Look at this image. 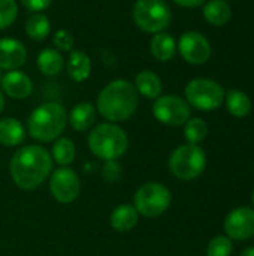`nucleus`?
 Listing matches in <instances>:
<instances>
[{"label":"nucleus","instance_id":"1","mask_svg":"<svg viewBox=\"0 0 254 256\" xmlns=\"http://www.w3.org/2000/svg\"><path fill=\"white\" fill-rule=\"evenodd\" d=\"M52 170V158L42 146H25L18 148L9 164L13 183L22 190L37 189Z\"/></svg>","mask_w":254,"mask_h":256},{"label":"nucleus","instance_id":"2","mask_svg":"<svg viewBox=\"0 0 254 256\" xmlns=\"http://www.w3.org/2000/svg\"><path fill=\"white\" fill-rule=\"evenodd\" d=\"M139 105V94L129 80L108 82L97 96V112L109 123L129 120Z\"/></svg>","mask_w":254,"mask_h":256},{"label":"nucleus","instance_id":"3","mask_svg":"<svg viewBox=\"0 0 254 256\" xmlns=\"http://www.w3.org/2000/svg\"><path fill=\"white\" fill-rule=\"evenodd\" d=\"M67 124V112L58 102H45L34 108L27 118L28 135L40 142L60 138Z\"/></svg>","mask_w":254,"mask_h":256},{"label":"nucleus","instance_id":"4","mask_svg":"<svg viewBox=\"0 0 254 256\" xmlns=\"http://www.w3.org/2000/svg\"><path fill=\"white\" fill-rule=\"evenodd\" d=\"M129 147V136L126 130L115 123H100L94 126L88 135L90 152L106 162L121 158Z\"/></svg>","mask_w":254,"mask_h":256},{"label":"nucleus","instance_id":"5","mask_svg":"<svg viewBox=\"0 0 254 256\" xmlns=\"http://www.w3.org/2000/svg\"><path fill=\"white\" fill-rule=\"evenodd\" d=\"M168 165L177 178L190 182L202 176L205 171L207 154L204 148L196 144H183L171 153Z\"/></svg>","mask_w":254,"mask_h":256},{"label":"nucleus","instance_id":"6","mask_svg":"<svg viewBox=\"0 0 254 256\" xmlns=\"http://www.w3.org/2000/svg\"><path fill=\"white\" fill-rule=\"evenodd\" d=\"M133 22L145 33H160L169 27L172 12L165 0H136L132 9Z\"/></svg>","mask_w":254,"mask_h":256},{"label":"nucleus","instance_id":"7","mask_svg":"<svg viewBox=\"0 0 254 256\" xmlns=\"http://www.w3.org/2000/svg\"><path fill=\"white\" fill-rule=\"evenodd\" d=\"M171 202V190L159 182H148L142 184L133 196V207L139 216L148 219L162 216L169 208Z\"/></svg>","mask_w":254,"mask_h":256},{"label":"nucleus","instance_id":"8","mask_svg":"<svg viewBox=\"0 0 254 256\" xmlns=\"http://www.w3.org/2000/svg\"><path fill=\"white\" fill-rule=\"evenodd\" d=\"M186 100L201 111H214L225 102V88L210 78H195L186 86Z\"/></svg>","mask_w":254,"mask_h":256},{"label":"nucleus","instance_id":"9","mask_svg":"<svg viewBox=\"0 0 254 256\" xmlns=\"http://www.w3.org/2000/svg\"><path fill=\"white\" fill-rule=\"evenodd\" d=\"M192 110L186 99L175 94H163L154 99L153 116L157 122L165 126L178 128L184 126L190 118Z\"/></svg>","mask_w":254,"mask_h":256},{"label":"nucleus","instance_id":"10","mask_svg":"<svg viewBox=\"0 0 254 256\" xmlns=\"http://www.w3.org/2000/svg\"><path fill=\"white\" fill-rule=\"evenodd\" d=\"M49 190L55 201L61 204L73 202L81 192V182L78 174L69 166H60L51 174Z\"/></svg>","mask_w":254,"mask_h":256},{"label":"nucleus","instance_id":"11","mask_svg":"<svg viewBox=\"0 0 254 256\" xmlns=\"http://www.w3.org/2000/svg\"><path fill=\"white\" fill-rule=\"evenodd\" d=\"M225 236L232 242H246L254 237V208H234L223 222Z\"/></svg>","mask_w":254,"mask_h":256},{"label":"nucleus","instance_id":"12","mask_svg":"<svg viewBox=\"0 0 254 256\" xmlns=\"http://www.w3.org/2000/svg\"><path fill=\"white\" fill-rule=\"evenodd\" d=\"M177 50L190 64H204L211 56V45L208 39L199 32L183 33L177 44Z\"/></svg>","mask_w":254,"mask_h":256},{"label":"nucleus","instance_id":"13","mask_svg":"<svg viewBox=\"0 0 254 256\" xmlns=\"http://www.w3.org/2000/svg\"><path fill=\"white\" fill-rule=\"evenodd\" d=\"M27 62L24 44L13 38L0 39V70H16Z\"/></svg>","mask_w":254,"mask_h":256},{"label":"nucleus","instance_id":"14","mask_svg":"<svg viewBox=\"0 0 254 256\" xmlns=\"http://www.w3.org/2000/svg\"><path fill=\"white\" fill-rule=\"evenodd\" d=\"M1 90L12 99H25L33 93L31 78L21 70H7L1 76Z\"/></svg>","mask_w":254,"mask_h":256},{"label":"nucleus","instance_id":"15","mask_svg":"<svg viewBox=\"0 0 254 256\" xmlns=\"http://www.w3.org/2000/svg\"><path fill=\"white\" fill-rule=\"evenodd\" d=\"M96 114H97V110L93 104L79 102L67 114V122L70 123L73 130L85 132L91 129L93 124L96 123Z\"/></svg>","mask_w":254,"mask_h":256},{"label":"nucleus","instance_id":"16","mask_svg":"<svg viewBox=\"0 0 254 256\" xmlns=\"http://www.w3.org/2000/svg\"><path fill=\"white\" fill-rule=\"evenodd\" d=\"M139 220V213L132 204H120L117 206L111 216H109V224L112 230L117 232H129L132 231Z\"/></svg>","mask_w":254,"mask_h":256},{"label":"nucleus","instance_id":"17","mask_svg":"<svg viewBox=\"0 0 254 256\" xmlns=\"http://www.w3.org/2000/svg\"><path fill=\"white\" fill-rule=\"evenodd\" d=\"M91 58L87 52L81 51V50H72L66 69H67V75L70 76V80H73L75 82H82L85 81L90 74H91Z\"/></svg>","mask_w":254,"mask_h":256},{"label":"nucleus","instance_id":"18","mask_svg":"<svg viewBox=\"0 0 254 256\" xmlns=\"http://www.w3.org/2000/svg\"><path fill=\"white\" fill-rule=\"evenodd\" d=\"M138 94L147 98V99H157L159 96H162V80L160 76L153 72V70H141L136 74L135 76V82H133Z\"/></svg>","mask_w":254,"mask_h":256},{"label":"nucleus","instance_id":"19","mask_svg":"<svg viewBox=\"0 0 254 256\" xmlns=\"http://www.w3.org/2000/svg\"><path fill=\"white\" fill-rule=\"evenodd\" d=\"M25 138L24 124L13 117H6L0 120V144L6 147L19 146Z\"/></svg>","mask_w":254,"mask_h":256},{"label":"nucleus","instance_id":"20","mask_svg":"<svg viewBox=\"0 0 254 256\" xmlns=\"http://www.w3.org/2000/svg\"><path fill=\"white\" fill-rule=\"evenodd\" d=\"M150 51L156 60L169 62L171 58H174L177 52V42L169 33L160 32V33L153 34L150 40Z\"/></svg>","mask_w":254,"mask_h":256},{"label":"nucleus","instance_id":"21","mask_svg":"<svg viewBox=\"0 0 254 256\" xmlns=\"http://www.w3.org/2000/svg\"><path fill=\"white\" fill-rule=\"evenodd\" d=\"M36 64L39 70L46 76H55L61 72L64 66V60L61 52L55 48H43L36 58Z\"/></svg>","mask_w":254,"mask_h":256},{"label":"nucleus","instance_id":"22","mask_svg":"<svg viewBox=\"0 0 254 256\" xmlns=\"http://www.w3.org/2000/svg\"><path fill=\"white\" fill-rule=\"evenodd\" d=\"M24 30L30 39L43 40L48 38V34L51 32V21L43 12H34L27 18Z\"/></svg>","mask_w":254,"mask_h":256},{"label":"nucleus","instance_id":"23","mask_svg":"<svg viewBox=\"0 0 254 256\" xmlns=\"http://www.w3.org/2000/svg\"><path fill=\"white\" fill-rule=\"evenodd\" d=\"M225 102L228 111L237 118L247 117L252 111V100L249 94L241 90H229L225 96Z\"/></svg>","mask_w":254,"mask_h":256},{"label":"nucleus","instance_id":"24","mask_svg":"<svg viewBox=\"0 0 254 256\" xmlns=\"http://www.w3.org/2000/svg\"><path fill=\"white\" fill-rule=\"evenodd\" d=\"M204 16L213 26H225L232 16V10L228 2L211 0L204 8Z\"/></svg>","mask_w":254,"mask_h":256},{"label":"nucleus","instance_id":"25","mask_svg":"<svg viewBox=\"0 0 254 256\" xmlns=\"http://www.w3.org/2000/svg\"><path fill=\"white\" fill-rule=\"evenodd\" d=\"M76 156V148L72 140L60 136L55 140L52 148H51V158L52 160L60 166H69Z\"/></svg>","mask_w":254,"mask_h":256},{"label":"nucleus","instance_id":"26","mask_svg":"<svg viewBox=\"0 0 254 256\" xmlns=\"http://www.w3.org/2000/svg\"><path fill=\"white\" fill-rule=\"evenodd\" d=\"M208 124L204 118L195 117V118H189L184 124V138L187 141V144H196L199 146L202 141H205V138L208 136Z\"/></svg>","mask_w":254,"mask_h":256},{"label":"nucleus","instance_id":"27","mask_svg":"<svg viewBox=\"0 0 254 256\" xmlns=\"http://www.w3.org/2000/svg\"><path fill=\"white\" fill-rule=\"evenodd\" d=\"M234 254V242L228 236H216L207 246V256H231Z\"/></svg>","mask_w":254,"mask_h":256},{"label":"nucleus","instance_id":"28","mask_svg":"<svg viewBox=\"0 0 254 256\" xmlns=\"http://www.w3.org/2000/svg\"><path fill=\"white\" fill-rule=\"evenodd\" d=\"M18 16V4L15 0H0V30L10 27Z\"/></svg>","mask_w":254,"mask_h":256},{"label":"nucleus","instance_id":"29","mask_svg":"<svg viewBox=\"0 0 254 256\" xmlns=\"http://www.w3.org/2000/svg\"><path fill=\"white\" fill-rule=\"evenodd\" d=\"M75 44V39L72 36V33L66 28H60L55 32V34L52 36V45L55 46V50L58 51H72Z\"/></svg>","mask_w":254,"mask_h":256},{"label":"nucleus","instance_id":"30","mask_svg":"<svg viewBox=\"0 0 254 256\" xmlns=\"http://www.w3.org/2000/svg\"><path fill=\"white\" fill-rule=\"evenodd\" d=\"M21 2V4L27 9V10H30V12H42V10H45L51 3H52V0H19Z\"/></svg>","mask_w":254,"mask_h":256},{"label":"nucleus","instance_id":"31","mask_svg":"<svg viewBox=\"0 0 254 256\" xmlns=\"http://www.w3.org/2000/svg\"><path fill=\"white\" fill-rule=\"evenodd\" d=\"M174 2L183 8H196V6H201L202 3H205L207 0H174Z\"/></svg>","mask_w":254,"mask_h":256},{"label":"nucleus","instance_id":"32","mask_svg":"<svg viewBox=\"0 0 254 256\" xmlns=\"http://www.w3.org/2000/svg\"><path fill=\"white\" fill-rule=\"evenodd\" d=\"M240 256H254V246H250V248H246Z\"/></svg>","mask_w":254,"mask_h":256},{"label":"nucleus","instance_id":"33","mask_svg":"<svg viewBox=\"0 0 254 256\" xmlns=\"http://www.w3.org/2000/svg\"><path fill=\"white\" fill-rule=\"evenodd\" d=\"M3 108H4V96H3V93L0 92V114H1V111H3Z\"/></svg>","mask_w":254,"mask_h":256},{"label":"nucleus","instance_id":"34","mask_svg":"<svg viewBox=\"0 0 254 256\" xmlns=\"http://www.w3.org/2000/svg\"><path fill=\"white\" fill-rule=\"evenodd\" d=\"M252 202H253V207H254V190H253V194H252Z\"/></svg>","mask_w":254,"mask_h":256},{"label":"nucleus","instance_id":"35","mask_svg":"<svg viewBox=\"0 0 254 256\" xmlns=\"http://www.w3.org/2000/svg\"><path fill=\"white\" fill-rule=\"evenodd\" d=\"M1 76H3V75H1V72H0V82H1Z\"/></svg>","mask_w":254,"mask_h":256},{"label":"nucleus","instance_id":"36","mask_svg":"<svg viewBox=\"0 0 254 256\" xmlns=\"http://www.w3.org/2000/svg\"><path fill=\"white\" fill-rule=\"evenodd\" d=\"M223 2H228V0H223Z\"/></svg>","mask_w":254,"mask_h":256}]
</instances>
